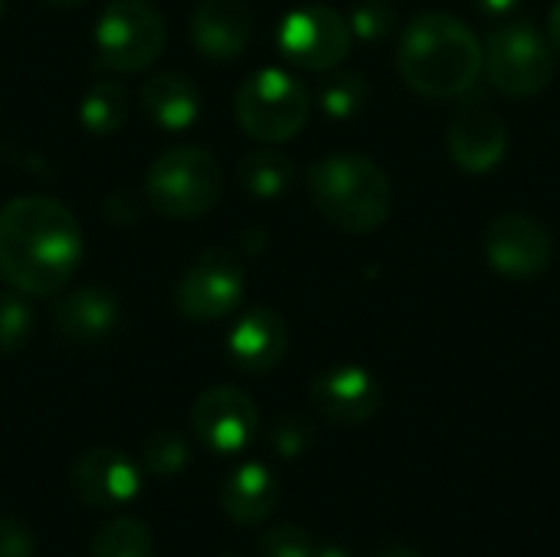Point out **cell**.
Wrapping results in <instances>:
<instances>
[{"instance_id": "obj_5", "label": "cell", "mask_w": 560, "mask_h": 557, "mask_svg": "<svg viewBox=\"0 0 560 557\" xmlns=\"http://www.w3.org/2000/svg\"><path fill=\"white\" fill-rule=\"evenodd\" d=\"M240 128L256 141H289L308 121V92L282 69H259L243 79L233 98Z\"/></svg>"}, {"instance_id": "obj_22", "label": "cell", "mask_w": 560, "mask_h": 557, "mask_svg": "<svg viewBox=\"0 0 560 557\" xmlns=\"http://www.w3.org/2000/svg\"><path fill=\"white\" fill-rule=\"evenodd\" d=\"M89 557H154V538L144 522L118 515L95 532Z\"/></svg>"}, {"instance_id": "obj_12", "label": "cell", "mask_w": 560, "mask_h": 557, "mask_svg": "<svg viewBox=\"0 0 560 557\" xmlns=\"http://www.w3.org/2000/svg\"><path fill=\"white\" fill-rule=\"evenodd\" d=\"M308 397H312L315 414L322 420H328L331 427H361V423L374 420V414L381 410V401H384L374 374L364 368H354V364L322 371L312 381Z\"/></svg>"}, {"instance_id": "obj_10", "label": "cell", "mask_w": 560, "mask_h": 557, "mask_svg": "<svg viewBox=\"0 0 560 557\" xmlns=\"http://www.w3.org/2000/svg\"><path fill=\"white\" fill-rule=\"evenodd\" d=\"M486 259L505 279H535L551 266L555 240L545 223L528 213H499L482 236Z\"/></svg>"}, {"instance_id": "obj_1", "label": "cell", "mask_w": 560, "mask_h": 557, "mask_svg": "<svg viewBox=\"0 0 560 557\" xmlns=\"http://www.w3.org/2000/svg\"><path fill=\"white\" fill-rule=\"evenodd\" d=\"M82 259V230L52 197H16L0 210V279L33 299L62 292Z\"/></svg>"}, {"instance_id": "obj_20", "label": "cell", "mask_w": 560, "mask_h": 557, "mask_svg": "<svg viewBox=\"0 0 560 557\" xmlns=\"http://www.w3.org/2000/svg\"><path fill=\"white\" fill-rule=\"evenodd\" d=\"M128 118V92L118 82H95L85 89L79 102V121L89 135L108 138L115 135Z\"/></svg>"}, {"instance_id": "obj_17", "label": "cell", "mask_w": 560, "mask_h": 557, "mask_svg": "<svg viewBox=\"0 0 560 557\" xmlns=\"http://www.w3.org/2000/svg\"><path fill=\"white\" fill-rule=\"evenodd\" d=\"M56 332L75 345V348H95L102 341H108L121 322V305L118 299L102 289V286H82L75 292H69L66 299H59L56 305Z\"/></svg>"}, {"instance_id": "obj_23", "label": "cell", "mask_w": 560, "mask_h": 557, "mask_svg": "<svg viewBox=\"0 0 560 557\" xmlns=\"http://www.w3.org/2000/svg\"><path fill=\"white\" fill-rule=\"evenodd\" d=\"M33 335V309L23 292H0V358L26 348Z\"/></svg>"}, {"instance_id": "obj_6", "label": "cell", "mask_w": 560, "mask_h": 557, "mask_svg": "<svg viewBox=\"0 0 560 557\" xmlns=\"http://www.w3.org/2000/svg\"><path fill=\"white\" fill-rule=\"evenodd\" d=\"M164 36V16L148 0H112L95 23V53L112 72H144L161 56Z\"/></svg>"}, {"instance_id": "obj_27", "label": "cell", "mask_w": 560, "mask_h": 557, "mask_svg": "<svg viewBox=\"0 0 560 557\" xmlns=\"http://www.w3.org/2000/svg\"><path fill=\"white\" fill-rule=\"evenodd\" d=\"M315 542L305 529L292 525V522H282V525H272L262 542H259V557H312L315 555Z\"/></svg>"}, {"instance_id": "obj_18", "label": "cell", "mask_w": 560, "mask_h": 557, "mask_svg": "<svg viewBox=\"0 0 560 557\" xmlns=\"http://www.w3.org/2000/svg\"><path fill=\"white\" fill-rule=\"evenodd\" d=\"M279 479L262 463H243L236 466L220 489V506L230 522L236 525H259L266 522L279 506Z\"/></svg>"}, {"instance_id": "obj_15", "label": "cell", "mask_w": 560, "mask_h": 557, "mask_svg": "<svg viewBox=\"0 0 560 557\" xmlns=\"http://www.w3.org/2000/svg\"><path fill=\"white\" fill-rule=\"evenodd\" d=\"M505 151H509V125L502 121L499 112H492L486 105H469L453 118L450 158L463 171L486 174L505 158Z\"/></svg>"}, {"instance_id": "obj_2", "label": "cell", "mask_w": 560, "mask_h": 557, "mask_svg": "<svg viewBox=\"0 0 560 557\" xmlns=\"http://www.w3.org/2000/svg\"><path fill=\"white\" fill-rule=\"evenodd\" d=\"M397 66L413 92L453 98L479 79L482 43L459 16L430 10L407 26L397 49Z\"/></svg>"}, {"instance_id": "obj_31", "label": "cell", "mask_w": 560, "mask_h": 557, "mask_svg": "<svg viewBox=\"0 0 560 557\" xmlns=\"http://www.w3.org/2000/svg\"><path fill=\"white\" fill-rule=\"evenodd\" d=\"M486 13H512L522 0H476Z\"/></svg>"}, {"instance_id": "obj_19", "label": "cell", "mask_w": 560, "mask_h": 557, "mask_svg": "<svg viewBox=\"0 0 560 557\" xmlns=\"http://www.w3.org/2000/svg\"><path fill=\"white\" fill-rule=\"evenodd\" d=\"M141 108L161 131H184L200 115V92L180 72H158L141 85Z\"/></svg>"}, {"instance_id": "obj_21", "label": "cell", "mask_w": 560, "mask_h": 557, "mask_svg": "<svg viewBox=\"0 0 560 557\" xmlns=\"http://www.w3.org/2000/svg\"><path fill=\"white\" fill-rule=\"evenodd\" d=\"M240 187L249 194V197H259V200H272V197H282L289 187H292V164L285 154L279 151H253L240 161Z\"/></svg>"}, {"instance_id": "obj_4", "label": "cell", "mask_w": 560, "mask_h": 557, "mask_svg": "<svg viewBox=\"0 0 560 557\" xmlns=\"http://www.w3.org/2000/svg\"><path fill=\"white\" fill-rule=\"evenodd\" d=\"M151 210L167 220L203 217L223 194V167L207 148H171L158 154L144 174Z\"/></svg>"}, {"instance_id": "obj_35", "label": "cell", "mask_w": 560, "mask_h": 557, "mask_svg": "<svg viewBox=\"0 0 560 557\" xmlns=\"http://www.w3.org/2000/svg\"><path fill=\"white\" fill-rule=\"evenodd\" d=\"M220 557H240V555H220Z\"/></svg>"}, {"instance_id": "obj_33", "label": "cell", "mask_w": 560, "mask_h": 557, "mask_svg": "<svg viewBox=\"0 0 560 557\" xmlns=\"http://www.w3.org/2000/svg\"><path fill=\"white\" fill-rule=\"evenodd\" d=\"M312 557H348V555H345L341 548H331V545H328V548H315V555Z\"/></svg>"}, {"instance_id": "obj_25", "label": "cell", "mask_w": 560, "mask_h": 557, "mask_svg": "<svg viewBox=\"0 0 560 557\" xmlns=\"http://www.w3.org/2000/svg\"><path fill=\"white\" fill-rule=\"evenodd\" d=\"M190 463V443L177 430H158L144 443V466L154 476H177Z\"/></svg>"}, {"instance_id": "obj_24", "label": "cell", "mask_w": 560, "mask_h": 557, "mask_svg": "<svg viewBox=\"0 0 560 557\" xmlns=\"http://www.w3.org/2000/svg\"><path fill=\"white\" fill-rule=\"evenodd\" d=\"M368 102V82L361 72H338L322 85V108L328 118H354Z\"/></svg>"}, {"instance_id": "obj_8", "label": "cell", "mask_w": 560, "mask_h": 557, "mask_svg": "<svg viewBox=\"0 0 560 557\" xmlns=\"http://www.w3.org/2000/svg\"><path fill=\"white\" fill-rule=\"evenodd\" d=\"M243 266L226 250L200 253L174 289V309L187 322H217L226 318L243 299Z\"/></svg>"}, {"instance_id": "obj_3", "label": "cell", "mask_w": 560, "mask_h": 557, "mask_svg": "<svg viewBox=\"0 0 560 557\" xmlns=\"http://www.w3.org/2000/svg\"><path fill=\"white\" fill-rule=\"evenodd\" d=\"M308 194L322 220L341 233L377 230L394 207L390 181L368 154H328L308 171Z\"/></svg>"}, {"instance_id": "obj_32", "label": "cell", "mask_w": 560, "mask_h": 557, "mask_svg": "<svg viewBox=\"0 0 560 557\" xmlns=\"http://www.w3.org/2000/svg\"><path fill=\"white\" fill-rule=\"evenodd\" d=\"M377 557H420L413 548H400V545H394V548H384Z\"/></svg>"}, {"instance_id": "obj_36", "label": "cell", "mask_w": 560, "mask_h": 557, "mask_svg": "<svg viewBox=\"0 0 560 557\" xmlns=\"http://www.w3.org/2000/svg\"><path fill=\"white\" fill-rule=\"evenodd\" d=\"M0 13H3V0H0Z\"/></svg>"}, {"instance_id": "obj_16", "label": "cell", "mask_w": 560, "mask_h": 557, "mask_svg": "<svg viewBox=\"0 0 560 557\" xmlns=\"http://www.w3.org/2000/svg\"><path fill=\"white\" fill-rule=\"evenodd\" d=\"M289 351V328L276 309H249L226 335V355L243 374H269Z\"/></svg>"}, {"instance_id": "obj_30", "label": "cell", "mask_w": 560, "mask_h": 557, "mask_svg": "<svg viewBox=\"0 0 560 557\" xmlns=\"http://www.w3.org/2000/svg\"><path fill=\"white\" fill-rule=\"evenodd\" d=\"M548 36H551V49L560 56V0L555 3L551 16H548Z\"/></svg>"}, {"instance_id": "obj_26", "label": "cell", "mask_w": 560, "mask_h": 557, "mask_svg": "<svg viewBox=\"0 0 560 557\" xmlns=\"http://www.w3.org/2000/svg\"><path fill=\"white\" fill-rule=\"evenodd\" d=\"M348 26H351V36H358L364 43H377L397 30V10L387 0H361L351 10Z\"/></svg>"}, {"instance_id": "obj_9", "label": "cell", "mask_w": 560, "mask_h": 557, "mask_svg": "<svg viewBox=\"0 0 560 557\" xmlns=\"http://www.w3.org/2000/svg\"><path fill=\"white\" fill-rule=\"evenodd\" d=\"M351 26L348 20L322 3H308L299 7L292 13H285V20L279 23V49L282 56L308 72H325L331 66H338L348 49H351Z\"/></svg>"}, {"instance_id": "obj_14", "label": "cell", "mask_w": 560, "mask_h": 557, "mask_svg": "<svg viewBox=\"0 0 560 557\" xmlns=\"http://www.w3.org/2000/svg\"><path fill=\"white\" fill-rule=\"evenodd\" d=\"M190 39L200 56L230 62L253 39V13L243 0H200L190 13Z\"/></svg>"}, {"instance_id": "obj_34", "label": "cell", "mask_w": 560, "mask_h": 557, "mask_svg": "<svg viewBox=\"0 0 560 557\" xmlns=\"http://www.w3.org/2000/svg\"><path fill=\"white\" fill-rule=\"evenodd\" d=\"M43 3L59 7V10H69V7H79V3H85V0H43Z\"/></svg>"}, {"instance_id": "obj_29", "label": "cell", "mask_w": 560, "mask_h": 557, "mask_svg": "<svg viewBox=\"0 0 560 557\" xmlns=\"http://www.w3.org/2000/svg\"><path fill=\"white\" fill-rule=\"evenodd\" d=\"M0 557H36L33 532L13 515L0 519Z\"/></svg>"}, {"instance_id": "obj_13", "label": "cell", "mask_w": 560, "mask_h": 557, "mask_svg": "<svg viewBox=\"0 0 560 557\" xmlns=\"http://www.w3.org/2000/svg\"><path fill=\"white\" fill-rule=\"evenodd\" d=\"M69 479H72V492L89 509H118V506L131 502L141 489L138 466L125 453L108 450V446L85 450L72 463Z\"/></svg>"}, {"instance_id": "obj_7", "label": "cell", "mask_w": 560, "mask_h": 557, "mask_svg": "<svg viewBox=\"0 0 560 557\" xmlns=\"http://www.w3.org/2000/svg\"><path fill=\"white\" fill-rule=\"evenodd\" d=\"M482 66L499 92L512 98H532L555 79V49L535 26L512 23L489 33Z\"/></svg>"}, {"instance_id": "obj_11", "label": "cell", "mask_w": 560, "mask_h": 557, "mask_svg": "<svg viewBox=\"0 0 560 557\" xmlns=\"http://www.w3.org/2000/svg\"><path fill=\"white\" fill-rule=\"evenodd\" d=\"M197 440L213 453H240L259 433V407L240 387H210L190 407Z\"/></svg>"}, {"instance_id": "obj_28", "label": "cell", "mask_w": 560, "mask_h": 557, "mask_svg": "<svg viewBox=\"0 0 560 557\" xmlns=\"http://www.w3.org/2000/svg\"><path fill=\"white\" fill-rule=\"evenodd\" d=\"M312 423L299 414H285L269 427V446L282 456V460H295L312 446Z\"/></svg>"}]
</instances>
